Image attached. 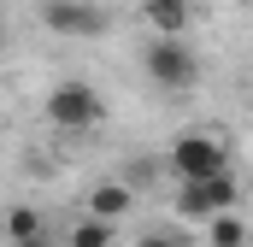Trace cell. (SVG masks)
Masks as SVG:
<instances>
[{
	"mask_svg": "<svg viewBox=\"0 0 253 247\" xmlns=\"http://www.w3.org/2000/svg\"><path fill=\"white\" fill-rule=\"evenodd\" d=\"M18 247H65V242H53V236L42 230V236H30V242H18Z\"/></svg>",
	"mask_w": 253,
	"mask_h": 247,
	"instance_id": "12",
	"label": "cell"
},
{
	"mask_svg": "<svg viewBox=\"0 0 253 247\" xmlns=\"http://www.w3.org/2000/svg\"><path fill=\"white\" fill-rule=\"evenodd\" d=\"M129 206H135V188H129V183H112V177L94 183V194H88V218H106V224H118Z\"/></svg>",
	"mask_w": 253,
	"mask_h": 247,
	"instance_id": "6",
	"label": "cell"
},
{
	"mask_svg": "<svg viewBox=\"0 0 253 247\" xmlns=\"http://www.w3.org/2000/svg\"><path fill=\"white\" fill-rule=\"evenodd\" d=\"M135 247H183V242H177L171 230H147V236H141V242H135Z\"/></svg>",
	"mask_w": 253,
	"mask_h": 247,
	"instance_id": "11",
	"label": "cell"
},
{
	"mask_svg": "<svg viewBox=\"0 0 253 247\" xmlns=\"http://www.w3.org/2000/svg\"><path fill=\"white\" fill-rule=\"evenodd\" d=\"M236 212V177H212V183H177V218L189 224H212Z\"/></svg>",
	"mask_w": 253,
	"mask_h": 247,
	"instance_id": "4",
	"label": "cell"
},
{
	"mask_svg": "<svg viewBox=\"0 0 253 247\" xmlns=\"http://www.w3.org/2000/svg\"><path fill=\"white\" fill-rule=\"evenodd\" d=\"M42 24L53 36H106V12L94 0H42Z\"/></svg>",
	"mask_w": 253,
	"mask_h": 247,
	"instance_id": "5",
	"label": "cell"
},
{
	"mask_svg": "<svg viewBox=\"0 0 253 247\" xmlns=\"http://www.w3.org/2000/svg\"><path fill=\"white\" fill-rule=\"evenodd\" d=\"M141 12H147V24L159 36H183L189 30V0H141Z\"/></svg>",
	"mask_w": 253,
	"mask_h": 247,
	"instance_id": "7",
	"label": "cell"
},
{
	"mask_svg": "<svg viewBox=\"0 0 253 247\" xmlns=\"http://www.w3.org/2000/svg\"><path fill=\"white\" fill-rule=\"evenodd\" d=\"M165 171H171L177 183H212V177H230V147H224L218 135H206V129H189V135L171 141Z\"/></svg>",
	"mask_w": 253,
	"mask_h": 247,
	"instance_id": "1",
	"label": "cell"
},
{
	"mask_svg": "<svg viewBox=\"0 0 253 247\" xmlns=\"http://www.w3.org/2000/svg\"><path fill=\"white\" fill-rule=\"evenodd\" d=\"M6 236H12V247L30 242V236H42V212H36V206H12V212H6Z\"/></svg>",
	"mask_w": 253,
	"mask_h": 247,
	"instance_id": "10",
	"label": "cell"
},
{
	"mask_svg": "<svg viewBox=\"0 0 253 247\" xmlns=\"http://www.w3.org/2000/svg\"><path fill=\"white\" fill-rule=\"evenodd\" d=\"M141 65H147V77H153L159 88H171V94H183V88L200 82V53H194L183 36H153L147 53H141Z\"/></svg>",
	"mask_w": 253,
	"mask_h": 247,
	"instance_id": "2",
	"label": "cell"
},
{
	"mask_svg": "<svg viewBox=\"0 0 253 247\" xmlns=\"http://www.w3.org/2000/svg\"><path fill=\"white\" fill-rule=\"evenodd\" d=\"M112 242H118V224H106V218H77L65 230V247H112Z\"/></svg>",
	"mask_w": 253,
	"mask_h": 247,
	"instance_id": "8",
	"label": "cell"
},
{
	"mask_svg": "<svg viewBox=\"0 0 253 247\" xmlns=\"http://www.w3.org/2000/svg\"><path fill=\"white\" fill-rule=\"evenodd\" d=\"M100 118H106V100H100L88 82H77V77L53 82V94H47V124H59V129H71V135H83V129H94Z\"/></svg>",
	"mask_w": 253,
	"mask_h": 247,
	"instance_id": "3",
	"label": "cell"
},
{
	"mask_svg": "<svg viewBox=\"0 0 253 247\" xmlns=\"http://www.w3.org/2000/svg\"><path fill=\"white\" fill-rule=\"evenodd\" d=\"M206 247H248V218H236V212L212 218L206 224Z\"/></svg>",
	"mask_w": 253,
	"mask_h": 247,
	"instance_id": "9",
	"label": "cell"
}]
</instances>
